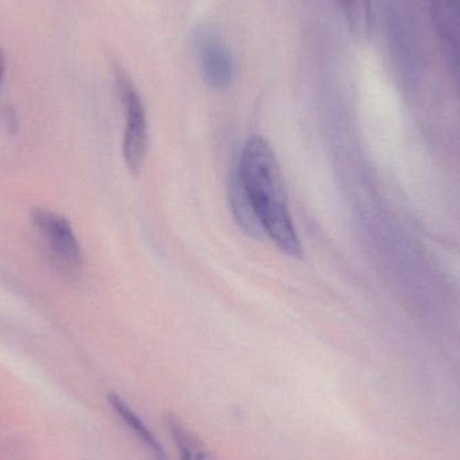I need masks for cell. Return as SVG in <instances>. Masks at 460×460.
<instances>
[{"mask_svg": "<svg viewBox=\"0 0 460 460\" xmlns=\"http://www.w3.org/2000/svg\"><path fill=\"white\" fill-rule=\"evenodd\" d=\"M110 402L116 415L121 419V421H124V424L128 427L129 431L139 439V442L142 443L143 447L147 450L153 460H170L164 446L158 442V439L154 437L153 432L143 423L142 419L137 415V412L120 396L111 394Z\"/></svg>", "mask_w": 460, "mask_h": 460, "instance_id": "8992f818", "label": "cell"}, {"mask_svg": "<svg viewBox=\"0 0 460 460\" xmlns=\"http://www.w3.org/2000/svg\"><path fill=\"white\" fill-rule=\"evenodd\" d=\"M432 19L460 102V0H431Z\"/></svg>", "mask_w": 460, "mask_h": 460, "instance_id": "277c9868", "label": "cell"}, {"mask_svg": "<svg viewBox=\"0 0 460 460\" xmlns=\"http://www.w3.org/2000/svg\"><path fill=\"white\" fill-rule=\"evenodd\" d=\"M116 83L126 111L123 154L127 167L139 172L145 164L148 146V123L146 107L131 78L120 67H116Z\"/></svg>", "mask_w": 460, "mask_h": 460, "instance_id": "3957f363", "label": "cell"}, {"mask_svg": "<svg viewBox=\"0 0 460 460\" xmlns=\"http://www.w3.org/2000/svg\"><path fill=\"white\" fill-rule=\"evenodd\" d=\"M4 72H5L4 54H3V51L0 50V83H2L3 75H4Z\"/></svg>", "mask_w": 460, "mask_h": 460, "instance_id": "9c48e42d", "label": "cell"}, {"mask_svg": "<svg viewBox=\"0 0 460 460\" xmlns=\"http://www.w3.org/2000/svg\"><path fill=\"white\" fill-rule=\"evenodd\" d=\"M235 174L262 232L284 253L300 259L302 243L289 212L280 166L262 137L245 143Z\"/></svg>", "mask_w": 460, "mask_h": 460, "instance_id": "6da1fadb", "label": "cell"}, {"mask_svg": "<svg viewBox=\"0 0 460 460\" xmlns=\"http://www.w3.org/2000/svg\"><path fill=\"white\" fill-rule=\"evenodd\" d=\"M167 424H169L170 432H172V439L177 446L181 460H212L208 456L207 448L204 447L201 440L185 426L183 421L180 420V418L170 415Z\"/></svg>", "mask_w": 460, "mask_h": 460, "instance_id": "ba28073f", "label": "cell"}, {"mask_svg": "<svg viewBox=\"0 0 460 460\" xmlns=\"http://www.w3.org/2000/svg\"><path fill=\"white\" fill-rule=\"evenodd\" d=\"M202 75L210 88L224 91L234 78V61L228 46L215 34H204L199 43Z\"/></svg>", "mask_w": 460, "mask_h": 460, "instance_id": "5b68a950", "label": "cell"}, {"mask_svg": "<svg viewBox=\"0 0 460 460\" xmlns=\"http://www.w3.org/2000/svg\"><path fill=\"white\" fill-rule=\"evenodd\" d=\"M31 221L51 264L64 275H78L83 253L69 221L45 208L32 210Z\"/></svg>", "mask_w": 460, "mask_h": 460, "instance_id": "7a4b0ae2", "label": "cell"}, {"mask_svg": "<svg viewBox=\"0 0 460 460\" xmlns=\"http://www.w3.org/2000/svg\"><path fill=\"white\" fill-rule=\"evenodd\" d=\"M349 31L357 40H367L373 31V8L370 0H337Z\"/></svg>", "mask_w": 460, "mask_h": 460, "instance_id": "52a82bcc", "label": "cell"}]
</instances>
